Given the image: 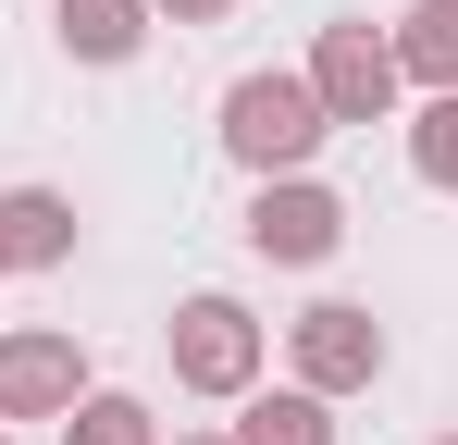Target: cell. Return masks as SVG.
<instances>
[{"label": "cell", "mask_w": 458, "mask_h": 445, "mask_svg": "<svg viewBox=\"0 0 458 445\" xmlns=\"http://www.w3.org/2000/svg\"><path fill=\"white\" fill-rule=\"evenodd\" d=\"M322 137H335V124H322L310 74H235L224 87V148L248 161V173H310Z\"/></svg>", "instance_id": "1"}, {"label": "cell", "mask_w": 458, "mask_h": 445, "mask_svg": "<svg viewBox=\"0 0 458 445\" xmlns=\"http://www.w3.org/2000/svg\"><path fill=\"white\" fill-rule=\"evenodd\" d=\"M161 347H174V383H186V396H248V383H260V322H248L235 297H186Z\"/></svg>", "instance_id": "2"}, {"label": "cell", "mask_w": 458, "mask_h": 445, "mask_svg": "<svg viewBox=\"0 0 458 445\" xmlns=\"http://www.w3.org/2000/svg\"><path fill=\"white\" fill-rule=\"evenodd\" d=\"M248 248H260V260H285V273H310V260H335V248H347V198H335V186H310V173H260V198H248Z\"/></svg>", "instance_id": "3"}, {"label": "cell", "mask_w": 458, "mask_h": 445, "mask_svg": "<svg viewBox=\"0 0 458 445\" xmlns=\"http://www.w3.org/2000/svg\"><path fill=\"white\" fill-rule=\"evenodd\" d=\"M285 359H298L310 396H360V383L384 371V322L360 309V297H322V309H298V322H285Z\"/></svg>", "instance_id": "4"}, {"label": "cell", "mask_w": 458, "mask_h": 445, "mask_svg": "<svg viewBox=\"0 0 458 445\" xmlns=\"http://www.w3.org/2000/svg\"><path fill=\"white\" fill-rule=\"evenodd\" d=\"M396 50H384L372 25H322V50H310V99H322V124H384L396 112Z\"/></svg>", "instance_id": "5"}, {"label": "cell", "mask_w": 458, "mask_h": 445, "mask_svg": "<svg viewBox=\"0 0 458 445\" xmlns=\"http://www.w3.org/2000/svg\"><path fill=\"white\" fill-rule=\"evenodd\" d=\"M75 396H87L75 334H0V421H63Z\"/></svg>", "instance_id": "6"}, {"label": "cell", "mask_w": 458, "mask_h": 445, "mask_svg": "<svg viewBox=\"0 0 458 445\" xmlns=\"http://www.w3.org/2000/svg\"><path fill=\"white\" fill-rule=\"evenodd\" d=\"M63 260H75V198L13 186L0 198V273H63Z\"/></svg>", "instance_id": "7"}, {"label": "cell", "mask_w": 458, "mask_h": 445, "mask_svg": "<svg viewBox=\"0 0 458 445\" xmlns=\"http://www.w3.org/2000/svg\"><path fill=\"white\" fill-rule=\"evenodd\" d=\"M384 50H396V74H409V87H434V99H446V87H458V0H409Z\"/></svg>", "instance_id": "8"}, {"label": "cell", "mask_w": 458, "mask_h": 445, "mask_svg": "<svg viewBox=\"0 0 458 445\" xmlns=\"http://www.w3.org/2000/svg\"><path fill=\"white\" fill-rule=\"evenodd\" d=\"M50 25H63L75 63H137V50H149V0H63Z\"/></svg>", "instance_id": "9"}, {"label": "cell", "mask_w": 458, "mask_h": 445, "mask_svg": "<svg viewBox=\"0 0 458 445\" xmlns=\"http://www.w3.org/2000/svg\"><path fill=\"white\" fill-rule=\"evenodd\" d=\"M235 445H335V396H310V383H285V396H248Z\"/></svg>", "instance_id": "10"}, {"label": "cell", "mask_w": 458, "mask_h": 445, "mask_svg": "<svg viewBox=\"0 0 458 445\" xmlns=\"http://www.w3.org/2000/svg\"><path fill=\"white\" fill-rule=\"evenodd\" d=\"M63 445H161V421L137 396H99V383H87L75 408H63Z\"/></svg>", "instance_id": "11"}, {"label": "cell", "mask_w": 458, "mask_h": 445, "mask_svg": "<svg viewBox=\"0 0 458 445\" xmlns=\"http://www.w3.org/2000/svg\"><path fill=\"white\" fill-rule=\"evenodd\" d=\"M409 161H421V186H446V198H458V87H446V99H421V124H409Z\"/></svg>", "instance_id": "12"}, {"label": "cell", "mask_w": 458, "mask_h": 445, "mask_svg": "<svg viewBox=\"0 0 458 445\" xmlns=\"http://www.w3.org/2000/svg\"><path fill=\"white\" fill-rule=\"evenodd\" d=\"M149 13H174V25H224L235 0H149Z\"/></svg>", "instance_id": "13"}, {"label": "cell", "mask_w": 458, "mask_h": 445, "mask_svg": "<svg viewBox=\"0 0 458 445\" xmlns=\"http://www.w3.org/2000/svg\"><path fill=\"white\" fill-rule=\"evenodd\" d=\"M174 445H235V433H174Z\"/></svg>", "instance_id": "14"}, {"label": "cell", "mask_w": 458, "mask_h": 445, "mask_svg": "<svg viewBox=\"0 0 458 445\" xmlns=\"http://www.w3.org/2000/svg\"><path fill=\"white\" fill-rule=\"evenodd\" d=\"M434 445H458V433H434Z\"/></svg>", "instance_id": "15"}, {"label": "cell", "mask_w": 458, "mask_h": 445, "mask_svg": "<svg viewBox=\"0 0 458 445\" xmlns=\"http://www.w3.org/2000/svg\"><path fill=\"white\" fill-rule=\"evenodd\" d=\"M0 445H13V433H0Z\"/></svg>", "instance_id": "16"}]
</instances>
